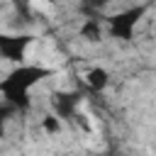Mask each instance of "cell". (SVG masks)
Listing matches in <instances>:
<instances>
[{
	"mask_svg": "<svg viewBox=\"0 0 156 156\" xmlns=\"http://www.w3.org/2000/svg\"><path fill=\"white\" fill-rule=\"evenodd\" d=\"M85 85H88L93 93H102V90L110 85V73H107V68H102V66H90V68L85 71Z\"/></svg>",
	"mask_w": 156,
	"mask_h": 156,
	"instance_id": "obj_1",
	"label": "cell"
}]
</instances>
